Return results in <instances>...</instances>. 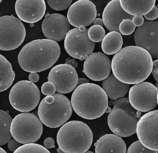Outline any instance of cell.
I'll return each instance as SVG.
<instances>
[{"instance_id":"20","label":"cell","mask_w":158,"mask_h":153,"mask_svg":"<svg viewBox=\"0 0 158 153\" xmlns=\"http://www.w3.org/2000/svg\"><path fill=\"white\" fill-rule=\"evenodd\" d=\"M95 153H126L125 143L120 136L108 134L101 137L94 144Z\"/></svg>"},{"instance_id":"9","label":"cell","mask_w":158,"mask_h":153,"mask_svg":"<svg viewBox=\"0 0 158 153\" xmlns=\"http://www.w3.org/2000/svg\"><path fill=\"white\" fill-rule=\"evenodd\" d=\"M26 30L23 22L13 15L0 17V50L11 51L21 46Z\"/></svg>"},{"instance_id":"31","label":"cell","mask_w":158,"mask_h":153,"mask_svg":"<svg viewBox=\"0 0 158 153\" xmlns=\"http://www.w3.org/2000/svg\"><path fill=\"white\" fill-rule=\"evenodd\" d=\"M41 91L46 96H52L56 92V88L52 83L49 82H46L41 87Z\"/></svg>"},{"instance_id":"15","label":"cell","mask_w":158,"mask_h":153,"mask_svg":"<svg viewBox=\"0 0 158 153\" xmlns=\"http://www.w3.org/2000/svg\"><path fill=\"white\" fill-rule=\"evenodd\" d=\"M97 15L96 6L89 0H79L70 6L67 19L70 24L76 28L91 25Z\"/></svg>"},{"instance_id":"42","label":"cell","mask_w":158,"mask_h":153,"mask_svg":"<svg viewBox=\"0 0 158 153\" xmlns=\"http://www.w3.org/2000/svg\"><path fill=\"white\" fill-rule=\"evenodd\" d=\"M57 151L58 153H64V152L60 147L57 148Z\"/></svg>"},{"instance_id":"39","label":"cell","mask_w":158,"mask_h":153,"mask_svg":"<svg viewBox=\"0 0 158 153\" xmlns=\"http://www.w3.org/2000/svg\"><path fill=\"white\" fill-rule=\"evenodd\" d=\"M93 25L99 26L102 27L104 26L102 19L100 18H97L93 22Z\"/></svg>"},{"instance_id":"26","label":"cell","mask_w":158,"mask_h":153,"mask_svg":"<svg viewBox=\"0 0 158 153\" xmlns=\"http://www.w3.org/2000/svg\"><path fill=\"white\" fill-rule=\"evenodd\" d=\"M14 153H51L46 147L36 143H28L21 146Z\"/></svg>"},{"instance_id":"40","label":"cell","mask_w":158,"mask_h":153,"mask_svg":"<svg viewBox=\"0 0 158 153\" xmlns=\"http://www.w3.org/2000/svg\"><path fill=\"white\" fill-rule=\"evenodd\" d=\"M89 83V80L85 78H78V82H77V86L83 84H84Z\"/></svg>"},{"instance_id":"27","label":"cell","mask_w":158,"mask_h":153,"mask_svg":"<svg viewBox=\"0 0 158 153\" xmlns=\"http://www.w3.org/2000/svg\"><path fill=\"white\" fill-rule=\"evenodd\" d=\"M89 38L93 42H100L105 36V30L103 27L94 25L88 30Z\"/></svg>"},{"instance_id":"29","label":"cell","mask_w":158,"mask_h":153,"mask_svg":"<svg viewBox=\"0 0 158 153\" xmlns=\"http://www.w3.org/2000/svg\"><path fill=\"white\" fill-rule=\"evenodd\" d=\"M127 153H155V151L145 147L139 141H137L130 145Z\"/></svg>"},{"instance_id":"44","label":"cell","mask_w":158,"mask_h":153,"mask_svg":"<svg viewBox=\"0 0 158 153\" xmlns=\"http://www.w3.org/2000/svg\"><path fill=\"white\" fill-rule=\"evenodd\" d=\"M85 153H94V152H91V151H86V152H85Z\"/></svg>"},{"instance_id":"10","label":"cell","mask_w":158,"mask_h":153,"mask_svg":"<svg viewBox=\"0 0 158 153\" xmlns=\"http://www.w3.org/2000/svg\"><path fill=\"white\" fill-rule=\"evenodd\" d=\"M88 29L83 26L69 30L64 38V49L73 58L81 61L86 60L93 53L95 42L88 35Z\"/></svg>"},{"instance_id":"33","label":"cell","mask_w":158,"mask_h":153,"mask_svg":"<svg viewBox=\"0 0 158 153\" xmlns=\"http://www.w3.org/2000/svg\"><path fill=\"white\" fill-rule=\"evenodd\" d=\"M21 146V143L16 141L14 138H11L8 142V148L10 151L13 152H15Z\"/></svg>"},{"instance_id":"34","label":"cell","mask_w":158,"mask_h":153,"mask_svg":"<svg viewBox=\"0 0 158 153\" xmlns=\"http://www.w3.org/2000/svg\"><path fill=\"white\" fill-rule=\"evenodd\" d=\"M132 22L135 26H140L144 23V19L142 16H134L132 18Z\"/></svg>"},{"instance_id":"17","label":"cell","mask_w":158,"mask_h":153,"mask_svg":"<svg viewBox=\"0 0 158 153\" xmlns=\"http://www.w3.org/2000/svg\"><path fill=\"white\" fill-rule=\"evenodd\" d=\"M43 34L48 39L54 41L63 40L70 29V24L67 18L60 14H46L42 24Z\"/></svg>"},{"instance_id":"6","label":"cell","mask_w":158,"mask_h":153,"mask_svg":"<svg viewBox=\"0 0 158 153\" xmlns=\"http://www.w3.org/2000/svg\"><path fill=\"white\" fill-rule=\"evenodd\" d=\"M38 113L40 120L46 126L58 128L70 119L73 108L67 97L55 93L43 98L40 104Z\"/></svg>"},{"instance_id":"32","label":"cell","mask_w":158,"mask_h":153,"mask_svg":"<svg viewBox=\"0 0 158 153\" xmlns=\"http://www.w3.org/2000/svg\"><path fill=\"white\" fill-rule=\"evenodd\" d=\"M144 17L149 20H153L158 18V8L156 6H154L151 11L149 12L147 14L145 15Z\"/></svg>"},{"instance_id":"37","label":"cell","mask_w":158,"mask_h":153,"mask_svg":"<svg viewBox=\"0 0 158 153\" xmlns=\"http://www.w3.org/2000/svg\"><path fill=\"white\" fill-rule=\"evenodd\" d=\"M39 75L37 73H32L29 75V79L32 83H36L39 80Z\"/></svg>"},{"instance_id":"23","label":"cell","mask_w":158,"mask_h":153,"mask_svg":"<svg viewBox=\"0 0 158 153\" xmlns=\"http://www.w3.org/2000/svg\"><path fill=\"white\" fill-rule=\"evenodd\" d=\"M15 76L11 64L0 53V92L7 90L11 86Z\"/></svg>"},{"instance_id":"41","label":"cell","mask_w":158,"mask_h":153,"mask_svg":"<svg viewBox=\"0 0 158 153\" xmlns=\"http://www.w3.org/2000/svg\"><path fill=\"white\" fill-rule=\"evenodd\" d=\"M111 110L110 107L108 106L107 108H106V110H105V112H106V113H110V112L111 111Z\"/></svg>"},{"instance_id":"21","label":"cell","mask_w":158,"mask_h":153,"mask_svg":"<svg viewBox=\"0 0 158 153\" xmlns=\"http://www.w3.org/2000/svg\"><path fill=\"white\" fill-rule=\"evenodd\" d=\"M102 89L107 96L112 100H116L126 96L129 88V85L119 81L111 73L103 80Z\"/></svg>"},{"instance_id":"7","label":"cell","mask_w":158,"mask_h":153,"mask_svg":"<svg viewBox=\"0 0 158 153\" xmlns=\"http://www.w3.org/2000/svg\"><path fill=\"white\" fill-rule=\"evenodd\" d=\"M12 136L21 144L33 143L41 137L43 124L39 118L30 112L16 115L12 121Z\"/></svg>"},{"instance_id":"25","label":"cell","mask_w":158,"mask_h":153,"mask_svg":"<svg viewBox=\"0 0 158 153\" xmlns=\"http://www.w3.org/2000/svg\"><path fill=\"white\" fill-rule=\"evenodd\" d=\"M12 120L8 112L0 109V146L7 144L12 137L10 131Z\"/></svg>"},{"instance_id":"30","label":"cell","mask_w":158,"mask_h":153,"mask_svg":"<svg viewBox=\"0 0 158 153\" xmlns=\"http://www.w3.org/2000/svg\"><path fill=\"white\" fill-rule=\"evenodd\" d=\"M72 0H48V2L49 6L56 11H61L68 8L72 4Z\"/></svg>"},{"instance_id":"8","label":"cell","mask_w":158,"mask_h":153,"mask_svg":"<svg viewBox=\"0 0 158 153\" xmlns=\"http://www.w3.org/2000/svg\"><path fill=\"white\" fill-rule=\"evenodd\" d=\"M12 107L16 110L27 112L36 108L40 99L38 87L27 80L19 81L13 86L9 96Z\"/></svg>"},{"instance_id":"4","label":"cell","mask_w":158,"mask_h":153,"mask_svg":"<svg viewBox=\"0 0 158 153\" xmlns=\"http://www.w3.org/2000/svg\"><path fill=\"white\" fill-rule=\"evenodd\" d=\"M92 131L80 121L73 120L64 124L57 134L59 147L64 153H85L93 142Z\"/></svg>"},{"instance_id":"19","label":"cell","mask_w":158,"mask_h":153,"mask_svg":"<svg viewBox=\"0 0 158 153\" xmlns=\"http://www.w3.org/2000/svg\"><path fill=\"white\" fill-rule=\"evenodd\" d=\"M102 16L104 26L109 31L120 33L119 27L120 23L124 19L132 20L134 17L123 9L119 0L110 1L104 8Z\"/></svg>"},{"instance_id":"5","label":"cell","mask_w":158,"mask_h":153,"mask_svg":"<svg viewBox=\"0 0 158 153\" xmlns=\"http://www.w3.org/2000/svg\"><path fill=\"white\" fill-rule=\"evenodd\" d=\"M109 113L108 124L111 131L120 137H128L136 132L141 112L135 109L127 97L115 100Z\"/></svg>"},{"instance_id":"24","label":"cell","mask_w":158,"mask_h":153,"mask_svg":"<svg viewBox=\"0 0 158 153\" xmlns=\"http://www.w3.org/2000/svg\"><path fill=\"white\" fill-rule=\"evenodd\" d=\"M102 41L101 47L102 51L109 55L117 53L123 46V37L120 33L115 31L108 33Z\"/></svg>"},{"instance_id":"2","label":"cell","mask_w":158,"mask_h":153,"mask_svg":"<svg viewBox=\"0 0 158 153\" xmlns=\"http://www.w3.org/2000/svg\"><path fill=\"white\" fill-rule=\"evenodd\" d=\"M60 53V45L56 41L47 39L35 40L22 48L18 54V62L25 71L39 73L52 67Z\"/></svg>"},{"instance_id":"45","label":"cell","mask_w":158,"mask_h":153,"mask_svg":"<svg viewBox=\"0 0 158 153\" xmlns=\"http://www.w3.org/2000/svg\"><path fill=\"white\" fill-rule=\"evenodd\" d=\"M30 26H34V24H30Z\"/></svg>"},{"instance_id":"46","label":"cell","mask_w":158,"mask_h":153,"mask_svg":"<svg viewBox=\"0 0 158 153\" xmlns=\"http://www.w3.org/2000/svg\"><path fill=\"white\" fill-rule=\"evenodd\" d=\"M2 2V0H0V3L1 2Z\"/></svg>"},{"instance_id":"36","label":"cell","mask_w":158,"mask_h":153,"mask_svg":"<svg viewBox=\"0 0 158 153\" xmlns=\"http://www.w3.org/2000/svg\"><path fill=\"white\" fill-rule=\"evenodd\" d=\"M44 146L47 148H52L55 147V142L54 139L51 137L46 138L44 142Z\"/></svg>"},{"instance_id":"13","label":"cell","mask_w":158,"mask_h":153,"mask_svg":"<svg viewBox=\"0 0 158 153\" xmlns=\"http://www.w3.org/2000/svg\"><path fill=\"white\" fill-rule=\"evenodd\" d=\"M78 75L75 69L69 65H56L49 74L48 82L52 83L59 94H67L75 89L78 82Z\"/></svg>"},{"instance_id":"14","label":"cell","mask_w":158,"mask_h":153,"mask_svg":"<svg viewBox=\"0 0 158 153\" xmlns=\"http://www.w3.org/2000/svg\"><path fill=\"white\" fill-rule=\"evenodd\" d=\"M158 22L147 21L138 27L134 37L136 46L145 49L152 58H158Z\"/></svg>"},{"instance_id":"22","label":"cell","mask_w":158,"mask_h":153,"mask_svg":"<svg viewBox=\"0 0 158 153\" xmlns=\"http://www.w3.org/2000/svg\"><path fill=\"white\" fill-rule=\"evenodd\" d=\"M155 0H121L123 9L132 16L145 15L150 12L155 6Z\"/></svg>"},{"instance_id":"38","label":"cell","mask_w":158,"mask_h":153,"mask_svg":"<svg viewBox=\"0 0 158 153\" xmlns=\"http://www.w3.org/2000/svg\"><path fill=\"white\" fill-rule=\"evenodd\" d=\"M65 64L71 65V66L73 67L74 69L76 68L77 67V65H78V63H77L74 59L69 60V61H66Z\"/></svg>"},{"instance_id":"12","label":"cell","mask_w":158,"mask_h":153,"mask_svg":"<svg viewBox=\"0 0 158 153\" xmlns=\"http://www.w3.org/2000/svg\"><path fill=\"white\" fill-rule=\"evenodd\" d=\"M158 110L152 111L141 117L136 125L137 135L145 147L158 151Z\"/></svg>"},{"instance_id":"28","label":"cell","mask_w":158,"mask_h":153,"mask_svg":"<svg viewBox=\"0 0 158 153\" xmlns=\"http://www.w3.org/2000/svg\"><path fill=\"white\" fill-rule=\"evenodd\" d=\"M136 26L133 24L132 20L124 19L119 25L120 33L123 35H129L133 33L135 29Z\"/></svg>"},{"instance_id":"43","label":"cell","mask_w":158,"mask_h":153,"mask_svg":"<svg viewBox=\"0 0 158 153\" xmlns=\"http://www.w3.org/2000/svg\"><path fill=\"white\" fill-rule=\"evenodd\" d=\"M0 153H7L3 148L0 147Z\"/></svg>"},{"instance_id":"18","label":"cell","mask_w":158,"mask_h":153,"mask_svg":"<svg viewBox=\"0 0 158 153\" xmlns=\"http://www.w3.org/2000/svg\"><path fill=\"white\" fill-rule=\"evenodd\" d=\"M15 10L20 20L34 24L45 15L46 5L44 0H17Z\"/></svg>"},{"instance_id":"35","label":"cell","mask_w":158,"mask_h":153,"mask_svg":"<svg viewBox=\"0 0 158 153\" xmlns=\"http://www.w3.org/2000/svg\"><path fill=\"white\" fill-rule=\"evenodd\" d=\"M152 65L153 67L151 73L154 79L157 82H158V60H156L152 61Z\"/></svg>"},{"instance_id":"1","label":"cell","mask_w":158,"mask_h":153,"mask_svg":"<svg viewBox=\"0 0 158 153\" xmlns=\"http://www.w3.org/2000/svg\"><path fill=\"white\" fill-rule=\"evenodd\" d=\"M152 59L148 52L136 46L121 49L111 61L113 74L119 81L127 84L143 82L151 73Z\"/></svg>"},{"instance_id":"3","label":"cell","mask_w":158,"mask_h":153,"mask_svg":"<svg viewBox=\"0 0 158 153\" xmlns=\"http://www.w3.org/2000/svg\"><path fill=\"white\" fill-rule=\"evenodd\" d=\"M71 103L78 116L86 120H95L105 113L108 98L102 88L89 83L76 88L72 94Z\"/></svg>"},{"instance_id":"11","label":"cell","mask_w":158,"mask_h":153,"mask_svg":"<svg viewBox=\"0 0 158 153\" xmlns=\"http://www.w3.org/2000/svg\"><path fill=\"white\" fill-rule=\"evenodd\" d=\"M158 88L152 83L142 82L130 88L129 101L140 112H149L158 105Z\"/></svg>"},{"instance_id":"16","label":"cell","mask_w":158,"mask_h":153,"mask_svg":"<svg viewBox=\"0 0 158 153\" xmlns=\"http://www.w3.org/2000/svg\"><path fill=\"white\" fill-rule=\"evenodd\" d=\"M111 71V61L108 56L102 53H92L84 62L83 72L93 81L104 80Z\"/></svg>"}]
</instances>
